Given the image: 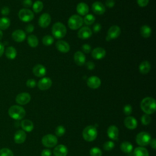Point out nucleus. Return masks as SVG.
Instances as JSON below:
<instances>
[{"label":"nucleus","mask_w":156,"mask_h":156,"mask_svg":"<svg viewBox=\"0 0 156 156\" xmlns=\"http://www.w3.org/2000/svg\"><path fill=\"white\" fill-rule=\"evenodd\" d=\"M140 107L146 114H152L156 110L155 100L151 97L144 98L140 103Z\"/></svg>","instance_id":"f257e3e1"},{"label":"nucleus","mask_w":156,"mask_h":156,"mask_svg":"<svg viewBox=\"0 0 156 156\" xmlns=\"http://www.w3.org/2000/svg\"><path fill=\"white\" fill-rule=\"evenodd\" d=\"M8 113L12 119L15 120H21L25 116L26 111L23 107L20 105H14L9 108Z\"/></svg>","instance_id":"f03ea898"},{"label":"nucleus","mask_w":156,"mask_h":156,"mask_svg":"<svg viewBox=\"0 0 156 156\" xmlns=\"http://www.w3.org/2000/svg\"><path fill=\"white\" fill-rule=\"evenodd\" d=\"M52 34L55 38H62L66 34V28L63 23L60 22H56L52 26Z\"/></svg>","instance_id":"7ed1b4c3"},{"label":"nucleus","mask_w":156,"mask_h":156,"mask_svg":"<svg viewBox=\"0 0 156 156\" xmlns=\"http://www.w3.org/2000/svg\"><path fill=\"white\" fill-rule=\"evenodd\" d=\"M98 135L96 128L93 126H88L84 128L82 132L83 139L88 142L94 141Z\"/></svg>","instance_id":"20e7f679"},{"label":"nucleus","mask_w":156,"mask_h":156,"mask_svg":"<svg viewBox=\"0 0 156 156\" xmlns=\"http://www.w3.org/2000/svg\"><path fill=\"white\" fill-rule=\"evenodd\" d=\"M83 23V21L81 16L78 15H73L69 17L68 21V25L71 29L77 30L82 27Z\"/></svg>","instance_id":"39448f33"},{"label":"nucleus","mask_w":156,"mask_h":156,"mask_svg":"<svg viewBox=\"0 0 156 156\" xmlns=\"http://www.w3.org/2000/svg\"><path fill=\"white\" fill-rule=\"evenodd\" d=\"M151 139V136L149 133L141 132L136 136V143L140 146H145L149 144Z\"/></svg>","instance_id":"423d86ee"},{"label":"nucleus","mask_w":156,"mask_h":156,"mask_svg":"<svg viewBox=\"0 0 156 156\" xmlns=\"http://www.w3.org/2000/svg\"><path fill=\"white\" fill-rule=\"evenodd\" d=\"M57 138L52 134H47L43 136L41 143L46 147H53L57 144Z\"/></svg>","instance_id":"0eeeda50"},{"label":"nucleus","mask_w":156,"mask_h":156,"mask_svg":"<svg viewBox=\"0 0 156 156\" xmlns=\"http://www.w3.org/2000/svg\"><path fill=\"white\" fill-rule=\"evenodd\" d=\"M18 17L23 22H29L34 18V14L28 9H22L18 12Z\"/></svg>","instance_id":"6e6552de"},{"label":"nucleus","mask_w":156,"mask_h":156,"mask_svg":"<svg viewBox=\"0 0 156 156\" xmlns=\"http://www.w3.org/2000/svg\"><path fill=\"white\" fill-rule=\"evenodd\" d=\"M31 97L28 93H21L18 94L15 98V101L20 105H26L30 101Z\"/></svg>","instance_id":"1a4fd4ad"},{"label":"nucleus","mask_w":156,"mask_h":156,"mask_svg":"<svg viewBox=\"0 0 156 156\" xmlns=\"http://www.w3.org/2000/svg\"><path fill=\"white\" fill-rule=\"evenodd\" d=\"M87 84L90 88L92 89H96L100 87L101 84V81L98 77L92 76L88 78L87 80Z\"/></svg>","instance_id":"9d476101"},{"label":"nucleus","mask_w":156,"mask_h":156,"mask_svg":"<svg viewBox=\"0 0 156 156\" xmlns=\"http://www.w3.org/2000/svg\"><path fill=\"white\" fill-rule=\"evenodd\" d=\"M51 21V16L49 13H43L38 19V24L42 28L47 27Z\"/></svg>","instance_id":"9b49d317"},{"label":"nucleus","mask_w":156,"mask_h":156,"mask_svg":"<svg viewBox=\"0 0 156 156\" xmlns=\"http://www.w3.org/2000/svg\"><path fill=\"white\" fill-rule=\"evenodd\" d=\"M52 80L49 77H43L41 79L37 84L38 88L41 90H46L52 85Z\"/></svg>","instance_id":"f8f14e48"},{"label":"nucleus","mask_w":156,"mask_h":156,"mask_svg":"<svg viewBox=\"0 0 156 156\" xmlns=\"http://www.w3.org/2000/svg\"><path fill=\"white\" fill-rule=\"evenodd\" d=\"M121 34V29L118 26L114 25L111 26L107 32V37L110 39H115L118 38Z\"/></svg>","instance_id":"ddd939ff"},{"label":"nucleus","mask_w":156,"mask_h":156,"mask_svg":"<svg viewBox=\"0 0 156 156\" xmlns=\"http://www.w3.org/2000/svg\"><path fill=\"white\" fill-rule=\"evenodd\" d=\"M91 9L93 12L97 15H102L105 12V7L104 5L99 1L94 2L92 4Z\"/></svg>","instance_id":"4468645a"},{"label":"nucleus","mask_w":156,"mask_h":156,"mask_svg":"<svg viewBox=\"0 0 156 156\" xmlns=\"http://www.w3.org/2000/svg\"><path fill=\"white\" fill-rule=\"evenodd\" d=\"M26 33L20 29L15 30L13 32L12 34V38L13 40L16 42H22L26 38Z\"/></svg>","instance_id":"2eb2a0df"},{"label":"nucleus","mask_w":156,"mask_h":156,"mask_svg":"<svg viewBox=\"0 0 156 156\" xmlns=\"http://www.w3.org/2000/svg\"><path fill=\"white\" fill-rule=\"evenodd\" d=\"M91 35L92 30L90 27L87 26L82 27L80 28L77 33L78 37L81 39H88L91 36Z\"/></svg>","instance_id":"dca6fc26"},{"label":"nucleus","mask_w":156,"mask_h":156,"mask_svg":"<svg viewBox=\"0 0 156 156\" xmlns=\"http://www.w3.org/2000/svg\"><path fill=\"white\" fill-rule=\"evenodd\" d=\"M107 133L110 139L112 140H118L119 135L118 128L115 125L110 126L107 129Z\"/></svg>","instance_id":"f3484780"},{"label":"nucleus","mask_w":156,"mask_h":156,"mask_svg":"<svg viewBox=\"0 0 156 156\" xmlns=\"http://www.w3.org/2000/svg\"><path fill=\"white\" fill-rule=\"evenodd\" d=\"M68 151L66 147L63 144H58L56 146L53 151V154L55 156H66Z\"/></svg>","instance_id":"a211bd4d"},{"label":"nucleus","mask_w":156,"mask_h":156,"mask_svg":"<svg viewBox=\"0 0 156 156\" xmlns=\"http://www.w3.org/2000/svg\"><path fill=\"white\" fill-rule=\"evenodd\" d=\"M124 123L125 126L130 130L135 129L138 125L136 119L133 116H127L124 119Z\"/></svg>","instance_id":"6ab92c4d"},{"label":"nucleus","mask_w":156,"mask_h":156,"mask_svg":"<svg viewBox=\"0 0 156 156\" xmlns=\"http://www.w3.org/2000/svg\"><path fill=\"white\" fill-rule=\"evenodd\" d=\"M106 51L105 50L101 47H98L94 48L91 52L92 57L96 60H100L105 56Z\"/></svg>","instance_id":"aec40b11"},{"label":"nucleus","mask_w":156,"mask_h":156,"mask_svg":"<svg viewBox=\"0 0 156 156\" xmlns=\"http://www.w3.org/2000/svg\"><path fill=\"white\" fill-rule=\"evenodd\" d=\"M26 139V133L23 130L16 131L14 135V141L17 144H21Z\"/></svg>","instance_id":"412c9836"},{"label":"nucleus","mask_w":156,"mask_h":156,"mask_svg":"<svg viewBox=\"0 0 156 156\" xmlns=\"http://www.w3.org/2000/svg\"><path fill=\"white\" fill-rule=\"evenodd\" d=\"M55 46L57 50L62 53H66L70 49L69 44L66 41H63V40H59L57 41L55 44Z\"/></svg>","instance_id":"4be33fe9"},{"label":"nucleus","mask_w":156,"mask_h":156,"mask_svg":"<svg viewBox=\"0 0 156 156\" xmlns=\"http://www.w3.org/2000/svg\"><path fill=\"white\" fill-rule=\"evenodd\" d=\"M74 60L78 66H82L85 64L86 58L84 54L81 51H77L74 55Z\"/></svg>","instance_id":"5701e85b"},{"label":"nucleus","mask_w":156,"mask_h":156,"mask_svg":"<svg viewBox=\"0 0 156 156\" xmlns=\"http://www.w3.org/2000/svg\"><path fill=\"white\" fill-rule=\"evenodd\" d=\"M32 71L35 76H36L37 77H41L44 76L46 74V69L43 65L40 64H37L34 66Z\"/></svg>","instance_id":"b1692460"},{"label":"nucleus","mask_w":156,"mask_h":156,"mask_svg":"<svg viewBox=\"0 0 156 156\" xmlns=\"http://www.w3.org/2000/svg\"><path fill=\"white\" fill-rule=\"evenodd\" d=\"M77 12L80 15H86L88 13V5L84 2H80L77 4L76 7Z\"/></svg>","instance_id":"393cba45"},{"label":"nucleus","mask_w":156,"mask_h":156,"mask_svg":"<svg viewBox=\"0 0 156 156\" xmlns=\"http://www.w3.org/2000/svg\"><path fill=\"white\" fill-rule=\"evenodd\" d=\"M21 126L24 132H30L34 129V124L29 119H24L21 122Z\"/></svg>","instance_id":"a878e982"},{"label":"nucleus","mask_w":156,"mask_h":156,"mask_svg":"<svg viewBox=\"0 0 156 156\" xmlns=\"http://www.w3.org/2000/svg\"><path fill=\"white\" fill-rule=\"evenodd\" d=\"M151 69V64L148 61L144 60L142 62L139 66V71L143 74H146L149 72Z\"/></svg>","instance_id":"bb28decb"},{"label":"nucleus","mask_w":156,"mask_h":156,"mask_svg":"<svg viewBox=\"0 0 156 156\" xmlns=\"http://www.w3.org/2000/svg\"><path fill=\"white\" fill-rule=\"evenodd\" d=\"M120 149L124 153L129 154L133 150V145L129 141H123L120 144Z\"/></svg>","instance_id":"cd10ccee"},{"label":"nucleus","mask_w":156,"mask_h":156,"mask_svg":"<svg viewBox=\"0 0 156 156\" xmlns=\"http://www.w3.org/2000/svg\"><path fill=\"white\" fill-rule=\"evenodd\" d=\"M16 50L13 46H9L5 50V54L7 58L10 60L14 59L16 56Z\"/></svg>","instance_id":"c85d7f7f"},{"label":"nucleus","mask_w":156,"mask_h":156,"mask_svg":"<svg viewBox=\"0 0 156 156\" xmlns=\"http://www.w3.org/2000/svg\"><path fill=\"white\" fill-rule=\"evenodd\" d=\"M133 156H149V152L145 147L139 146L134 149Z\"/></svg>","instance_id":"c756f323"},{"label":"nucleus","mask_w":156,"mask_h":156,"mask_svg":"<svg viewBox=\"0 0 156 156\" xmlns=\"http://www.w3.org/2000/svg\"><path fill=\"white\" fill-rule=\"evenodd\" d=\"M140 34L144 38H149L152 34L151 28L147 25H143L140 28Z\"/></svg>","instance_id":"7c9ffc66"},{"label":"nucleus","mask_w":156,"mask_h":156,"mask_svg":"<svg viewBox=\"0 0 156 156\" xmlns=\"http://www.w3.org/2000/svg\"><path fill=\"white\" fill-rule=\"evenodd\" d=\"M10 20L9 18L4 16L0 18V30H5L9 27Z\"/></svg>","instance_id":"2f4dec72"},{"label":"nucleus","mask_w":156,"mask_h":156,"mask_svg":"<svg viewBox=\"0 0 156 156\" xmlns=\"http://www.w3.org/2000/svg\"><path fill=\"white\" fill-rule=\"evenodd\" d=\"M27 43L32 48H36L38 44V40L34 35H30L27 37Z\"/></svg>","instance_id":"473e14b6"},{"label":"nucleus","mask_w":156,"mask_h":156,"mask_svg":"<svg viewBox=\"0 0 156 156\" xmlns=\"http://www.w3.org/2000/svg\"><path fill=\"white\" fill-rule=\"evenodd\" d=\"M43 8V3L41 1H36L32 4V9L34 12L39 13Z\"/></svg>","instance_id":"72a5a7b5"},{"label":"nucleus","mask_w":156,"mask_h":156,"mask_svg":"<svg viewBox=\"0 0 156 156\" xmlns=\"http://www.w3.org/2000/svg\"><path fill=\"white\" fill-rule=\"evenodd\" d=\"M83 21L87 25H91L95 21V17L91 14H88L84 17Z\"/></svg>","instance_id":"f704fd0d"},{"label":"nucleus","mask_w":156,"mask_h":156,"mask_svg":"<svg viewBox=\"0 0 156 156\" xmlns=\"http://www.w3.org/2000/svg\"><path fill=\"white\" fill-rule=\"evenodd\" d=\"M54 42V38L51 35H45L42 39V43L45 46H50Z\"/></svg>","instance_id":"c9c22d12"},{"label":"nucleus","mask_w":156,"mask_h":156,"mask_svg":"<svg viewBox=\"0 0 156 156\" xmlns=\"http://www.w3.org/2000/svg\"><path fill=\"white\" fill-rule=\"evenodd\" d=\"M115 147V143L112 141H105L103 144V148L106 151H110Z\"/></svg>","instance_id":"e433bc0d"},{"label":"nucleus","mask_w":156,"mask_h":156,"mask_svg":"<svg viewBox=\"0 0 156 156\" xmlns=\"http://www.w3.org/2000/svg\"><path fill=\"white\" fill-rule=\"evenodd\" d=\"M90 156H102V152L99 147H94L90 149Z\"/></svg>","instance_id":"4c0bfd02"},{"label":"nucleus","mask_w":156,"mask_h":156,"mask_svg":"<svg viewBox=\"0 0 156 156\" xmlns=\"http://www.w3.org/2000/svg\"><path fill=\"white\" fill-rule=\"evenodd\" d=\"M65 128L63 126H58L55 130V133L57 136H62L65 134Z\"/></svg>","instance_id":"58836bf2"},{"label":"nucleus","mask_w":156,"mask_h":156,"mask_svg":"<svg viewBox=\"0 0 156 156\" xmlns=\"http://www.w3.org/2000/svg\"><path fill=\"white\" fill-rule=\"evenodd\" d=\"M0 156H13V153L8 148H2L0 149Z\"/></svg>","instance_id":"ea45409f"},{"label":"nucleus","mask_w":156,"mask_h":156,"mask_svg":"<svg viewBox=\"0 0 156 156\" xmlns=\"http://www.w3.org/2000/svg\"><path fill=\"white\" fill-rule=\"evenodd\" d=\"M151 118L149 116V115H147V114H144L143 115L141 118V123L144 125V126H146V125H148L150 122H151Z\"/></svg>","instance_id":"a19ab883"},{"label":"nucleus","mask_w":156,"mask_h":156,"mask_svg":"<svg viewBox=\"0 0 156 156\" xmlns=\"http://www.w3.org/2000/svg\"><path fill=\"white\" fill-rule=\"evenodd\" d=\"M132 112V107L130 104H126L123 108V112L126 115H129Z\"/></svg>","instance_id":"79ce46f5"},{"label":"nucleus","mask_w":156,"mask_h":156,"mask_svg":"<svg viewBox=\"0 0 156 156\" xmlns=\"http://www.w3.org/2000/svg\"><path fill=\"white\" fill-rule=\"evenodd\" d=\"M26 85L29 88H34L36 86V82L33 79H28L26 82Z\"/></svg>","instance_id":"37998d69"},{"label":"nucleus","mask_w":156,"mask_h":156,"mask_svg":"<svg viewBox=\"0 0 156 156\" xmlns=\"http://www.w3.org/2000/svg\"><path fill=\"white\" fill-rule=\"evenodd\" d=\"M82 49L85 53H89L91 51V48L90 45L88 44H84L82 46Z\"/></svg>","instance_id":"c03bdc74"},{"label":"nucleus","mask_w":156,"mask_h":156,"mask_svg":"<svg viewBox=\"0 0 156 156\" xmlns=\"http://www.w3.org/2000/svg\"><path fill=\"white\" fill-rule=\"evenodd\" d=\"M136 1H137V4L140 7H144L148 4L149 0H136Z\"/></svg>","instance_id":"a18cd8bd"},{"label":"nucleus","mask_w":156,"mask_h":156,"mask_svg":"<svg viewBox=\"0 0 156 156\" xmlns=\"http://www.w3.org/2000/svg\"><path fill=\"white\" fill-rule=\"evenodd\" d=\"M9 13H10V9L7 6L3 7L1 10V13L4 16L8 15Z\"/></svg>","instance_id":"49530a36"},{"label":"nucleus","mask_w":156,"mask_h":156,"mask_svg":"<svg viewBox=\"0 0 156 156\" xmlns=\"http://www.w3.org/2000/svg\"><path fill=\"white\" fill-rule=\"evenodd\" d=\"M51 154H52V152L49 149H43L41 153V156H51Z\"/></svg>","instance_id":"de8ad7c7"},{"label":"nucleus","mask_w":156,"mask_h":156,"mask_svg":"<svg viewBox=\"0 0 156 156\" xmlns=\"http://www.w3.org/2000/svg\"><path fill=\"white\" fill-rule=\"evenodd\" d=\"M115 2L114 0H106L105 5L108 8H112L114 7Z\"/></svg>","instance_id":"09e8293b"},{"label":"nucleus","mask_w":156,"mask_h":156,"mask_svg":"<svg viewBox=\"0 0 156 156\" xmlns=\"http://www.w3.org/2000/svg\"><path fill=\"white\" fill-rule=\"evenodd\" d=\"M23 5L24 7H30L32 5V0H24L23 1Z\"/></svg>","instance_id":"8fccbe9b"},{"label":"nucleus","mask_w":156,"mask_h":156,"mask_svg":"<svg viewBox=\"0 0 156 156\" xmlns=\"http://www.w3.org/2000/svg\"><path fill=\"white\" fill-rule=\"evenodd\" d=\"M86 66H87V68L88 69L92 70V69H93L94 68L95 65H94V63L93 62H91V61H88V62L86 63Z\"/></svg>","instance_id":"3c124183"},{"label":"nucleus","mask_w":156,"mask_h":156,"mask_svg":"<svg viewBox=\"0 0 156 156\" xmlns=\"http://www.w3.org/2000/svg\"><path fill=\"white\" fill-rule=\"evenodd\" d=\"M101 25L99 23H96L93 26V31L94 33L99 32L101 29Z\"/></svg>","instance_id":"603ef678"},{"label":"nucleus","mask_w":156,"mask_h":156,"mask_svg":"<svg viewBox=\"0 0 156 156\" xmlns=\"http://www.w3.org/2000/svg\"><path fill=\"white\" fill-rule=\"evenodd\" d=\"M34 27L32 24H29L26 27V32L27 33H31L34 31Z\"/></svg>","instance_id":"864d4df0"},{"label":"nucleus","mask_w":156,"mask_h":156,"mask_svg":"<svg viewBox=\"0 0 156 156\" xmlns=\"http://www.w3.org/2000/svg\"><path fill=\"white\" fill-rule=\"evenodd\" d=\"M149 144H150L152 148H153L154 149H156V140L155 138L151 139Z\"/></svg>","instance_id":"5fc2aeb1"},{"label":"nucleus","mask_w":156,"mask_h":156,"mask_svg":"<svg viewBox=\"0 0 156 156\" xmlns=\"http://www.w3.org/2000/svg\"><path fill=\"white\" fill-rule=\"evenodd\" d=\"M4 52V45L0 43V57L2 55Z\"/></svg>","instance_id":"6e6d98bb"},{"label":"nucleus","mask_w":156,"mask_h":156,"mask_svg":"<svg viewBox=\"0 0 156 156\" xmlns=\"http://www.w3.org/2000/svg\"><path fill=\"white\" fill-rule=\"evenodd\" d=\"M2 35H3V34H2V32L1 30H0V40L2 39Z\"/></svg>","instance_id":"4d7b16f0"}]
</instances>
